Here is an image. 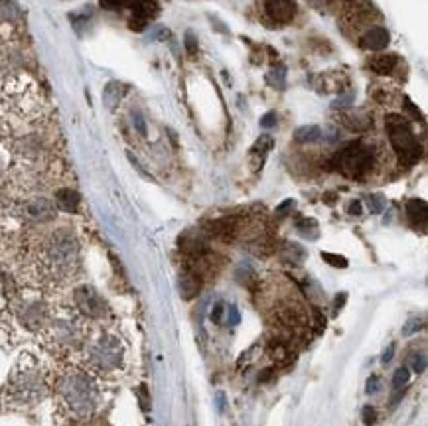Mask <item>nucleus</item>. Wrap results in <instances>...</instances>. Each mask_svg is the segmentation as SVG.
<instances>
[{
	"label": "nucleus",
	"mask_w": 428,
	"mask_h": 426,
	"mask_svg": "<svg viewBox=\"0 0 428 426\" xmlns=\"http://www.w3.org/2000/svg\"><path fill=\"white\" fill-rule=\"evenodd\" d=\"M292 208H294V199H285V201H283V204L276 208V215H278V218H283V215H286V213H288V211H290Z\"/></svg>",
	"instance_id": "obj_30"
},
{
	"label": "nucleus",
	"mask_w": 428,
	"mask_h": 426,
	"mask_svg": "<svg viewBox=\"0 0 428 426\" xmlns=\"http://www.w3.org/2000/svg\"><path fill=\"white\" fill-rule=\"evenodd\" d=\"M334 168L341 172L345 178L352 180H363L365 176L373 170L375 154L371 146H367L365 142H350L348 146H343L340 152L334 156Z\"/></svg>",
	"instance_id": "obj_3"
},
{
	"label": "nucleus",
	"mask_w": 428,
	"mask_h": 426,
	"mask_svg": "<svg viewBox=\"0 0 428 426\" xmlns=\"http://www.w3.org/2000/svg\"><path fill=\"white\" fill-rule=\"evenodd\" d=\"M4 2H8V0H0V6H2V4H4Z\"/></svg>",
	"instance_id": "obj_39"
},
{
	"label": "nucleus",
	"mask_w": 428,
	"mask_h": 426,
	"mask_svg": "<svg viewBox=\"0 0 428 426\" xmlns=\"http://www.w3.org/2000/svg\"><path fill=\"white\" fill-rule=\"evenodd\" d=\"M306 2L312 8H316V10H324V8H328L334 0H306Z\"/></svg>",
	"instance_id": "obj_33"
},
{
	"label": "nucleus",
	"mask_w": 428,
	"mask_h": 426,
	"mask_svg": "<svg viewBox=\"0 0 428 426\" xmlns=\"http://www.w3.org/2000/svg\"><path fill=\"white\" fill-rule=\"evenodd\" d=\"M223 310H225V306H223L221 302H217V304L213 306V310H211V320H213L215 324H220V322H221V316H223Z\"/></svg>",
	"instance_id": "obj_32"
},
{
	"label": "nucleus",
	"mask_w": 428,
	"mask_h": 426,
	"mask_svg": "<svg viewBox=\"0 0 428 426\" xmlns=\"http://www.w3.org/2000/svg\"><path fill=\"white\" fill-rule=\"evenodd\" d=\"M362 201H357V199H353L352 204L348 206V213H350V215H362Z\"/></svg>",
	"instance_id": "obj_36"
},
{
	"label": "nucleus",
	"mask_w": 428,
	"mask_h": 426,
	"mask_svg": "<svg viewBox=\"0 0 428 426\" xmlns=\"http://www.w3.org/2000/svg\"><path fill=\"white\" fill-rule=\"evenodd\" d=\"M322 259L328 262V264H331V267H336V269H345V267H348V259H345V257H341V255H334V253H322Z\"/></svg>",
	"instance_id": "obj_25"
},
{
	"label": "nucleus",
	"mask_w": 428,
	"mask_h": 426,
	"mask_svg": "<svg viewBox=\"0 0 428 426\" xmlns=\"http://www.w3.org/2000/svg\"><path fill=\"white\" fill-rule=\"evenodd\" d=\"M273 146H275V141H273V136H269V134H263V136L257 139V142L252 144L251 152H249L252 170H261V168H263L264 158H266V154L273 150Z\"/></svg>",
	"instance_id": "obj_11"
},
{
	"label": "nucleus",
	"mask_w": 428,
	"mask_h": 426,
	"mask_svg": "<svg viewBox=\"0 0 428 426\" xmlns=\"http://www.w3.org/2000/svg\"><path fill=\"white\" fill-rule=\"evenodd\" d=\"M105 10H131V30L143 32L158 12V0H99Z\"/></svg>",
	"instance_id": "obj_5"
},
{
	"label": "nucleus",
	"mask_w": 428,
	"mask_h": 426,
	"mask_svg": "<svg viewBox=\"0 0 428 426\" xmlns=\"http://www.w3.org/2000/svg\"><path fill=\"white\" fill-rule=\"evenodd\" d=\"M138 395H141L143 411H148V389H146V385H141V387H138Z\"/></svg>",
	"instance_id": "obj_35"
},
{
	"label": "nucleus",
	"mask_w": 428,
	"mask_h": 426,
	"mask_svg": "<svg viewBox=\"0 0 428 426\" xmlns=\"http://www.w3.org/2000/svg\"><path fill=\"white\" fill-rule=\"evenodd\" d=\"M199 292V278L194 273H184V276H180V294L184 296L186 300H192L194 296H198Z\"/></svg>",
	"instance_id": "obj_18"
},
{
	"label": "nucleus",
	"mask_w": 428,
	"mask_h": 426,
	"mask_svg": "<svg viewBox=\"0 0 428 426\" xmlns=\"http://www.w3.org/2000/svg\"><path fill=\"white\" fill-rule=\"evenodd\" d=\"M20 318H22L24 326L30 329H38L45 320V306L40 304V302H30L22 308L20 312Z\"/></svg>",
	"instance_id": "obj_12"
},
{
	"label": "nucleus",
	"mask_w": 428,
	"mask_h": 426,
	"mask_svg": "<svg viewBox=\"0 0 428 426\" xmlns=\"http://www.w3.org/2000/svg\"><path fill=\"white\" fill-rule=\"evenodd\" d=\"M375 420H377V413H375L373 406H365L363 409V423L367 426L375 425Z\"/></svg>",
	"instance_id": "obj_27"
},
{
	"label": "nucleus",
	"mask_w": 428,
	"mask_h": 426,
	"mask_svg": "<svg viewBox=\"0 0 428 426\" xmlns=\"http://www.w3.org/2000/svg\"><path fill=\"white\" fill-rule=\"evenodd\" d=\"M239 310H237V306H233L231 304L229 310H227V322H229V326H235V324H239Z\"/></svg>",
	"instance_id": "obj_31"
},
{
	"label": "nucleus",
	"mask_w": 428,
	"mask_h": 426,
	"mask_svg": "<svg viewBox=\"0 0 428 426\" xmlns=\"http://www.w3.org/2000/svg\"><path fill=\"white\" fill-rule=\"evenodd\" d=\"M422 326H425V318L420 316L408 318V322L403 326V336H413V334H417Z\"/></svg>",
	"instance_id": "obj_23"
},
{
	"label": "nucleus",
	"mask_w": 428,
	"mask_h": 426,
	"mask_svg": "<svg viewBox=\"0 0 428 426\" xmlns=\"http://www.w3.org/2000/svg\"><path fill=\"white\" fill-rule=\"evenodd\" d=\"M81 204V196L77 194L76 190L71 187H62L55 192V206L59 209H64L67 213H76Z\"/></svg>",
	"instance_id": "obj_14"
},
{
	"label": "nucleus",
	"mask_w": 428,
	"mask_h": 426,
	"mask_svg": "<svg viewBox=\"0 0 428 426\" xmlns=\"http://www.w3.org/2000/svg\"><path fill=\"white\" fill-rule=\"evenodd\" d=\"M180 247L190 257H201V255L208 253V243L201 237H184L180 241Z\"/></svg>",
	"instance_id": "obj_17"
},
{
	"label": "nucleus",
	"mask_w": 428,
	"mask_h": 426,
	"mask_svg": "<svg viewBox=\"0 0 428 426\" xmlns=\"http://www.w3.org/2000/svg\"><path fill=\"white\" fill-rule=\"evenodd\" d=\"M393 355H395V346H389V350H387L383 353V363H385V365H387L389 361L393 360Z\"/></svg>",
	"instance_id": "obj_37"
},
{
	"label": "nucleus",
	"mask_w": 428,
	"mask_h": 426,
	"mask_svg": "<svg viewBox=\"0 0 428 426\" xmlns=\"http://www.w3.org/2000/svg\"><path fill=\"white\" fill-rule=\"evenodd\" d=\"M389 32L383 26H375V28H369L367 32L362 34L359 38V45L363 50H371V52H381L389 45Z\"/></svg>",
	"instance_id": "obj_10"
},
{
	"label": "nucleus",
	"mask_w": 428,
	"mask_h": 426,
	"mask_svg": "<svg viewBox=\"0 0 428 426\" xmlns=\"http://www.w3.org/2000/svg\"><path fill=\"white\" fill-rule=\"evenodd\" d=\"M42 264L48 273L57 278H66L76 273L79 264V243L76 235L66 229L55 231L42 247Z\"/></svg>",
	"instance_id": "obj_1"
},
{
	"label": "nucleus",
	"mask_w": 428,
	"mask_h": 426,
	"mask_svg": "<svg viewBox=\"0 0 428 426\" xmlns=\"http://www.w3.org/2000/svg\"><path fill=\"white\" fill-rule=\"evenodd\" d=\"M266 81H269L273 87L283 89L285 87V69H280L278 73H276V71H271V73L266 76Z\"/></svg>",
	"instance_id": "obj_26"
},
{
	"label": "nucleus",
	"mask_w": 428,
	"mask_h": 426,
	"mask_svg": "<svg viewBox=\"0 0 428 426\" xmlns=\"http://www.w3.org/2000/svg\"><path fill=\"white\" fill-rule=\"evenodd\" d=\"M408 363H411V367H413V371L415 373H422L425 371V367H427V353L425 351H420V353H413L411 355V360H408Z\"/></svg>",
	"instance_id": "obj_24"
},
{
	"label": "nucleus",
	"mask_w": 428,
	"mask_h": 426,
	"mask_svg": "<svg viewBox=\"0 0 428 426\" xmlns=\"http://www.w3.org/2000/svg\"><path fill=\"white\" fill-rule=\"evenodd\" d=\"M73 300H76L77 310L87 318H103L109 312L107 302L103 300V296L89 284L79 286L73 292Z\"/></svg>",
	"instance_id": "obj_7"
},
{
	"label": "nucleus",
	"mask_w": 428,
	"mask_h": 426,
	"mask_svg": "<svg viewBox=\"0 0 428 426\" xmlns=\"http://www.w3.org/2000/svg\"><path fill=\"white\" fill-rule=\"evenodd\" d=\"M186 50L190 55H196V52H198V42L192 32H186Z\"/></svg>",
	"instance_id": "obj_28"
},
{
	"label": "nucleus",
	"mask_w": 428,
	"mask_h": 426,
	"mask_svg": "<svg viewBox=\"0 0 428 426\" xmlns=\"http://www.w3.org/2000/svg\"><path fill=\"white\" fill-rule=\"evenodd\" d=\"M0 44H2V42H0Z\"/></svg>",
	"instance_id": "obj_40"
},
{
	"label": "nucleus",
	"mask_w": 428,
	"mask_h": 426,
	"mask_svg": "<svg viewBox=\"0 0 428 426\" xmlns=\"http://www.w3.org/2000/svg\"><path fill=\"white\" fill-rule=\"evenodd\" d=\"M22 218L30 223H48L55 219V206L45 197H34L22 204Z\"/></svg>",
	"instance_id": "obj_8"
},
{
	"label": "nucleus",
	"mask_w": 428,
	"mask_h": 426,
	"mask_svg": "<svg viewBox=\"0 0 428 426\" xmlns=\"http://www.w3.org/2000/svg\"><path fill=\"white\" fill-rule=\"evenodd\" d=\"M379 387H381V381H379V377H369V381H367V393H377L379 391Z\"/></svg>",
	"instance_id": "obj_34"
},
{
	"label": "nucleus",
	"mask_w": 428,
	"mask_h": 426,
	"mask_svg": "<svg viewBox=\"0 0 428 426\" xmlns=\"http://www.w3.org/2000/svg\"><path fill=\"white\" fill-rule=\"evenodd\" d=\"M365 201H367V208L371 213H381L385 209V197L381 194H369L365 197Z\"/></svg>",
	"instance_id": "obj_22"
},
{
	"label": "nucleus",
	"mask_w": 428,
	"mask_h": 426,
	"mask_svg": "<svg viewBox=\"0 0 428 426\" xmlns=\"http://www.w3.org/2000/svg\"><path fill=\"white\" fill-rule=\"evenodd\" d=\"M397 64H399V57H397V55L383 54L371 57L369 67L373 69L375 73H379V76H389V73L397 67Z\"/></svg>",
	"instance_id": "obj_16"
},
{
	"label": "nucleus",
	"mask_w": 428,
	"mask_h": 426,
	"mask_svg": "<svg viewBox=\"0 0 428 426\" xmlns=\"http://www.w3.org/2000/svg\"><path fill=\"white\" fill-rule=\"evenodd\" d=\"M89 361L101 371L117 369L122 361V348L119 339L113 336H103L97 339L89 350Z\"/></svg>",
	"instance_id": "obj_6"
},
{
	"label": "nucleus",
	"mask_w": 428,
	"mask_h": 426,
	"mask_svg": "<svg viewBox=\"0 0 428 426\" xmlns=\"http://www.w3.org/2000/svg\"><path fill=\"white\" fill-rule=\"evenodd\" d=\"M297 231L306 239H318V223L312 218H300L297 221Z\"/></svg>",
	"instance_id": "obj_20"
},
{
	"label": "nucleus",
	"mask_w": 428,
	"mask_h": 426,
	"mask_svg": "<svg viewBox=\"0 0 428 426\" xmlns=\"http://www.w3.org/2000/svg\"><path fill=\"white\" fill-rule=\"evenodd\" d=\"M264 14L276 26H285L292 22L297 16V2L294 0H264Z\"/></svg>",
	"instance_id": "obj_9"
},
{
	"label": "nucleus",
	"mask_w": 428,
	"mask_h": 426,
	"mask_svg": "<svg viewBox=\"0 0 428 426\" xmlns=\"http://www.w3.org/2000/svg\"><path fill=\"white\" fill-rule=\"evenodd\" d=\"M209 231H211V235H215V237H220V239L229 241L233 239L235 233H237V221L231 218L217 219V221H213V223L209 225Z\"/></svg>",
	"instance_id": "obj_15"
},
{
	"label": "nucleus",
	"mask_w": 428,
	"mask_h": 426,
	"mask_svg": "<svg viewBox=\"0 0 428 426\" xmlns=\"http://www.w3.org/2000/svg\"><path fill=\"white\" fill-rule=\"evenodd\" d=\"M294 139H297L298 142H304V144H310V142H316L322 139V129H320L318 125H306V127H300V129H297V132H294Z\"/></svg>",
	"instance_id": "obj_19"
},
{
	"label": "nucleus",
	"mask_w": 428,
	"mask_h": 426,
	"mask_svg": "<svg viewBox=\"0 0 428 426\" xmlns=\"http://www.w3.org/2000/svg\"><path fill=\"white\" fill-rule=\"evenodd\" d=\"M406 218L413 225H420L425 227L427 225V218H428V206L425 199H408L405 206Z\"/></svg>",
	"instance_id": "obj_13"
},
{
	"label": "nucleus",
	"mask_w": 428,
	"mask_h": 426,
	"mask_svg": "<svg viewBox=\"0 0 428 426\" xmlns=\"http://www.w3.org/2000/svg\"><path fill=\"white\" fill-rule=\"evenodd\" d=\"M275 125H276V113L275 111H269L263 119H261V127H263V129H271V127H275Z\"/></svg>",
	"instance_id": "obj_29"
},
{
	"label": "nucleus",
	"mask_w": 428,
	"mask_h": 426,
	"mask_svg": "<svg viewBox=\"0 0 428 426\" xmlns=\"http://www.w3.org/2000/svg\"><path fill=\"white\" fill-rule=\"evenodd\" d=\"M387 134H389V142L393 146V150L397 156L401 158V162L405 164H417L418 160L422 158V146L415 136V132L411 129L408 120L401 115H387Z\"/></svg>",
	"instance_id": "obj_2"
},
{
	"label": "nucleus",
	"mask_w": 428,
	"mask_h": 426,
	"mask_svg": "<svg viewBox=\"0 0 428 426\" xmlns=\"http://www.w3.org/2000/svg\"><path fill=\"white\" fill-rule=\"evenodd\" d=\"M406 383H408V369L406 367H399L395 375H393V391H395V395H393L391 404H397V401L401 399V389L405 387Z\"/></svg>",
	"instance_id": "obj_21"
},
{
	"label": "nucleus",
	"mask_w": 428,
	"mask_h": 426,
	"mask_svg": "<svg viewBox=\"0 0 428 426\" xmlns=\"http://www.w3.org/2000/svg\"><path fill=\"white\" fill-rule=\"evenodd\" d=\"M345 298H348V294H345V292H341V294L336 296V310L345 304Z\"/></svg>",
	"instance_id": "obj_38"
},
{
	"label": "nucleus",
	"mask_w": 428,
	"mask_h": 426,
	"mask_svg": "<svg viewBox=\"0 0 428 426\" xmlns=\"http://www.w3.org/2000/svg\"><path fill=\"white\" fill-rule=\"evenodd\" d=\"M62 395L67 406L79 416L89 415L97 404V391L83 373H73L62 383Z\"/></svg>",
	"instance_id": "obj_4"
}]
</instances>
